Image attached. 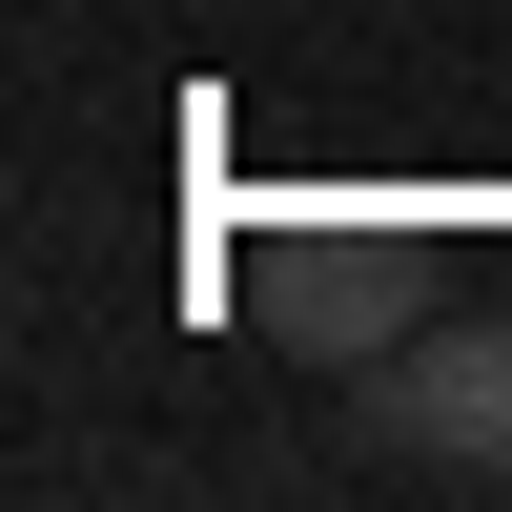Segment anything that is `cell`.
Instances as JSON below:
<instances>
[{"label": "cell", "instance_id": "6da1fadb", "mask_svg": "<svg viewBox=\"0 0 512 512\" xmlns=\"http://www.w3.org/2000/svg\"><path fill=\"white\" fill-rule=\"evenodd\" d=\"M369 431L431 451V472H492V492H512V328H390Z\"/></svg>", "mask_w": 512, "mask_h": 512}, {"label": "cell", "instance_id": "7a4b0ae2", "mask_svg": "<svg viewBox=\"0 0 512 512\" xmlns=\"http://www.w3.org/2000/svg\"><path fill=\"white\" fill-rule=\"evenodd\" d=\"M267 308H287V349H390V328H410V246L390 226H328V246L267 267Z\"/></svg>", "mask_w": 512, "mask_h": 512}]
</instances>
